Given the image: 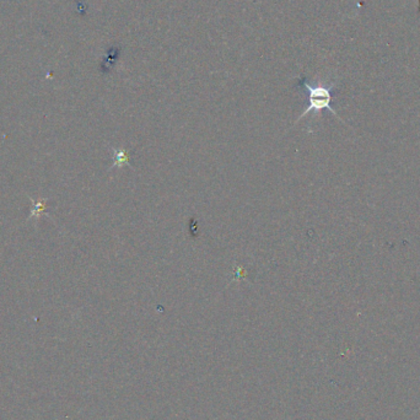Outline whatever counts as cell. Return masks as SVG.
<instances>
[{"label": "cell", "mask_w": 420, "mask_h": 420, "mask_svg": "<svg viewBox=\"0 0 420 420\" xmlns=\"http://www.w3.org/2000/svg\"><path fill=\"white\" fill-rule=\"evenodd\" d=\"M296 86L300 87L307 97V107L305 108V111L299 116L296 122H299V120L304 118L305 116H307L311 112L318 113V112H321L323 110H328L333 116L338 117V118L343 122V119L338 116L337 112L332 107V98H333L335 84L332 83L328 84V85L322 83L311 84L306 78L301 77L300 79H299L298 85Z\"/></svg>", "instance_id": "obj_1"}, {"label": "cell", "mask_w": 420, "mask_h": 420, "mask_svg": "<svg viewBox=\"0 0 420 420\" xmlns=\"http://www.w3.org/2000/svg\"><path fill=\"white\" fill-rule=\"evenodd\" d=\"M30 201H31L32 209H31V213H30L29 217H27V220H31V219L38 220L41 217V215H44V214L47 215V211H46L47 199L46 198H38L37 201L30 198Z\"/></svg>", "instance_id": "obj_2"}, {"label": "cell", "mask_w": 420, "mask_h": 420, "mask_svg": "<svg viewBox=\"0 0 420 420\" xmlns=\"http://www.w3.org/2000/svg\"><path fill=\"white\" fill-rule=\"evenodd\" d=\"M419 2H420V0H419ZM419 9H420V5H419Z\"/></svg>", "instance_id": "obj_4"}, {"label": "cell", "mask_w": 420, "mask_h": 420, "mask_svg": "<svg viewBox=\"0 0 420 420\" xmlns=\"http://www.w3.org/2000/svg\"><path fill=\"white\" fill-rule=\"evenodd\" d=\"M112 154H113V165L111 168H120L125 165L131 166V161H129V154L127 153L125 149H114L112 147Z\"/></svg>", "instance_id": "obj_3"}]
</instances>
